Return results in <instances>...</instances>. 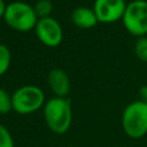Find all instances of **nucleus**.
Listing matches in <instances>:
<instances>
[{
  "label": "nucleus",
  "instance_id": "nucleus-1",
  "mask_svg": "<svg viewBox=\"0 0 147 147\" xmlns=\"http://www.w3.org/2000/svg\"><path fill=\"white\" fill-rule=\"evenodd\" d=\"M46 126L55 134H64L72 123L71 103L67 98L53 96L42 107Z\"/></svg>",
  "mask_w": 147,
  "mask_h": 147
},
{
  "label": "nucleus",
  "instance_id": "nucleus-2",
  "mask_svg": "<svg viewBox=\"0 0 147 147\" xmlns=\"http://www.w3.org/2000/svg\"><path fill=\"white\" fill-rule=\"evenodd\" d=\"M121 124L124 133L132 138L139 139L147 134V103L142 100L130 102L123 110Z\"/></svg>",
  "mask_w": 147,
  "mask_h": 147
},
{
  "label": "nucleus",
  "instance_id": "nucleus-3",
  "mask_svg": "<svg viewBox=\"0 0 147 147\" xmlns=\"http://www.w3.org/2000/svg\"><path fill=\"white\" fill-rule=\"evenodd\" d=\"M2 18L11 30L17 32H29L33 30L38 21L33 5L24 1H11L7 3Z\"/></svg>",
  "mask_w": 147,
  "mask_h": 147
},
{
  "label": "nucleus",
  "instance_id": "nucleus-4",
  "mask_svg": "<svg viewBox=\"0 0 147 147\" xmlns=\"http://www.w3.org/2000/svg\"><path fill=\"white\" fill-rule=\"evenodd\" d=\"M45 102V93L37 85H22L11 94L13 110L20 115L36 113L44 107Z\"/></svg>",
  "mask_w": 147,
  "mask_h": 147
},
{
  "label": "nucleus",
  "instance_id": "nucleus-5",
  "mask_svg": "<svg viewBox=\"0 0 147 147\" xmlns=\"http://www.w3.org/2000/svg\"><path fill=\"white\" fill-rule=\"evenodd\" d=\"M125 30L137 38L147 36V0H132L122 17Z\"/></svg>",
  "mask_w": 147,
  "mask_h": 147
},
{
  "label": "nucleus",
  "instance_id": "nucleus-6",
  "mask_svg": "<svg viewBox=\"0 0 147 147\" xmlns=\"http://www.w3.org/2000/svg\"><path fill=\"white\" fill-rule=\"evenodd\" d=\"M33 30L38 40L46 47H57L63 40V29L60 22L52 16L38 18Z\"/></svg>",
  "mask_w": 147,
  "mask_h": 147
},
{
  "label": "nucleus",
  "instance_id": "nucleus-7",
  "mask_svg": "<svg viewBox=\"0 0 147 147\" xmlns=\"http://www.w3.org/2000/svg\"><path fill=\"white\" fill-rule=\"evenodd\" d=\"M127 2L125 0H94L93 10L99 23H115L122 20Z\"/></svg>",
  "mask_w": 147,
  "mask_h": 147
},
{
  "label": "nucleus",
  "instance_id": "nucleus-8",
  "mask_svg": "<svg viewBox=\"0 0 147 147\" xmlns=\"http://www.w3.org/2000/svg\"><path fill=\"white\" fill-rule=\"evenodd\" d=\"M47 85L52 93L59 98H67L71 90V83L68 74L60 68H53L47 75Z\"/></svg>",
  "mask_w": 147,
  "mask_h": 147
},
{
  "label": "nucleus",
  "instance_id": "nucleus-9",
  "mask_svg": "<svg viewBox=\"0 0 147 147\" xmlns=\"http://www.w3.org/2000/svg\"><path fill=\"white\" fill-rule=\"evenodd\" d=\"M71 22L74 23L75 26L79 29H92L99 23L93 8H88L84 6L77 7L72 10Z\"/></svg>",
  "mask_w": 147,
  "mask_h": 147
},
{
  "label": "nucleus",
  "instance_id": "nucleus-10",
  "mask_svg": "<svg viewBox=\"0 0 147 147\" xmlns=\"http://www.w3.org/2000/svg\"><path fill=\"white\" fill-rule=\"evenodd\" d=\"M11 64V52L5 44H0V76L5 75Z\"/></svg>",
  "mask_w": 147,
  "mask_h": 147
},
{
  "label": "nucleus",
  "instance_id": "nucleus-11",
  "mask_svg": "<svg viewBox=\"0 0 147 147\" xmlns=\"http://www.w3.org/2000/svg\"><path fill=\"white\" fill-rule=\"evenodd\" d=\"M33 9L38 18L49 17L53 11V3L51 0H38L33 5Z\"/></svg>",
  "mask_w": 147,
  "mask_h": 147
},
{
  "label": "nucleus",
  "instance_id": "nucleus-12",
  "mask_svg": "<svg viewBox=\"0 0 147 147\" xmlns=\"http://www.w3.org/2000/svg\"><path fill=\"white\" fill-rule=\"evenodd\" d=\"M133 51L139 61L147 63V36L137 38Z\"/></svg>",
  "mask_w": 147,
  "mask_h": 147
},
{
  "label": "nucleus",
  "instance_id": "nucleus-13",
  "mask_svg": "<svg viewBox=\"0 0 147 147\" xmlns=\"http://www.w3.org/2000/svg\"><path fill=\"white\" fill-rule=\"evenodd\" d=\"M13 110L11 94H9L5 88L0 87V114L5 115Z\"/></svg>",
  "mask_w": 147,
  "mask_h": 147
},
{
  "label": "nucleus",
  "instance_id": "nucleus-14",
  "mask_svg": "<svg viewBox=\"0 0 147 147\" xmlns=\"http://www.w3.org/2000/svg\"><path fill=\"white\" fill-rule=\"evenodd\" d=\"M0 147H15L14 138L10 131L0 123Z\"/></svg>",
  "mask_w": 147,
  "mask_h": 147
},
{
  "label": "nucleus",
  "instance_id": "nucleus-15",
  "mask_svg": "<svg viewBox=\"0 0 147 147\" xmlns=\"http://www.w3.org/2000/svg\"><path fill=\"white\" fill-rule=\"evenodd\" d=\"M140 95H141V98H142L141 100L147 103V84L144 85V86L140 88Z\"/></svg>",
  "mask_w": 147,
  "mask_h": 147
},
{
  "label": "nucleus",
  "instance_id": "nucleus-16",
  "mask_svg": "<svg viewBox=\"0 0 147 147\" xmlns=\"http://www.w3.org/2000/svg\"><path fill=\"white\" fill-rule=\"evenodd\" d=\"M6 7H7V3L5 2V0H0V18L3 17V14H5V10H6Z\"/></svg>",
  "mask_w": 147,
  "mask_h": 147
},
{
  "label": "nucleus",
  "instance_id": "nucleus-17",
  "mask_svg": "<svg viewBox=\"0 0 147 147\" xmlns=\"http://www.w3.org/2000/svg\"><path fill=\"white\" fill-rule=\"evenodd\" d=\"M67 147H76V146H67Z\"/></svg>",
  "mask_w": 147,
  "mask_h": 147
}]
</instances>
